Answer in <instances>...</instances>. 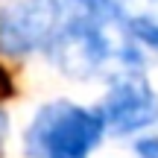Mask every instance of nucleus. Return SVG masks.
<instances>
[{
	"mask_svg": "<svg viewBox=\"0 0 158 158\" xmlns=\"http://www.w3.org/2000/svg\"><path fill=\"white\" fill-rule=\"evenodd\" d=\"M44 50L64 76L73 79L100 76L111 64L129 70H141L143 64L138 41L126 32V23H106L88 18L62 21Z\"/></svg>",
	"mask_w": 158,
	"mask_h": 158,
	"instance_id": "nucleus-1",
	"label": "nucleus"
},
{
	"mask_svg": "<svg viewBox=\"0 0 158 158\" xmlns=\"http://www.w3.org/2000/svg\"><path fill=\"white\" fill-rule=\"evenodd\" d=\"M102 132L97 111L68 100H53L35 111L23 143L29 158H88L100 147Z\"/></svg>",
	"mask_w": 158,
	"mask_h": 158,
	"instance_id": "nucleus-2",
	"label": "nucleus"
},
{
	"mask_svg": "<svg viewBox=\"0 0 158 158\" xmlns=\"http://www.w3.org/2000/svg\"><path fill=\"white\" fill-rule=\"evenodd\" d=\"M102 129L111 135H135L158 123V94L141 70H120L100 102Z\"/></svg>",
	"mask_w": 158,
	"mask_h": 158,
	"instance_id": "nucleus-3",
	"label": "nucleus"
},
{
	"mask_svg": "<svg viewBox=\"0 0 158 158\" xmlns=\"http://www.w3.org/2000/svg\"><path fill=\"white\" fill-rule=\"evenodd\" d=\"M62 23L53 0H18L0 9V50L9 56L44 50Z\"/></svg>",
	"mask_w": 158,
	"mask_h": 158,
	"instance_id": "nucleus-4",
	"label": "nucleus"
},
{
	"mask_svg": "<svg viewBox=\"0 0 158 158\" xmlns=\"http://www.w3.org/2000/svg\"><path fill=\"white\" fill-rule=\"evenodd\" d=\"M126 32L138 44L158 50V21H152V18H126Z\"/></svg>",
	"mask_w": 158,
	"mask_h": 158,
	"instance_id": "nucleus-5",
	"label": "nucleus"
},
{
	"mask_svg": "<svg viewBox=\"0 0 158 158\" xmlns=\"http://www.w3.org/2000/svg\"><path fill=\"white\" fill-rule=\"evenodd\" d=\"M132 149L138 158H158V138H141V141H135Z\"/></svg>",
	"mask_w": 158,
	"mask_h": 158,
	"instance_id": "nucleus-6",
	"label": "nucleus"
},
{
	"mask_svg": "<svg viewBox=\"0 0 158 158\" xmlns=\"http://www.w3.org/2000/svg\"><path fill=\"white\" fill-rule=\"evenodd\" d=\"M12 94H15V82H12L9 70L0 64V102H3V100H9Z\"/></svg>",
	"mask_w": 158,
	"mask_h": 158,
	"instance_id": "nucleus-7",
	"label": "nucleus"
},
{
	"mask_svg": "<svg viewBox=\"0 0 158 158\" xmlns=\"http://www.w3.org/2000/svg\"><path fill=\"white\" fill-rule=\"evenodd\" d=\"M138 3V0H135ZM143 6H147V12L143 15H138V18H152V21H158V0H141Z\"/></svg>",
	"mask_w": 158,
	"mask_h": 158,
	"instance_id": "nucleus-8",
	"label": "nucleus"
}]
</instances>
